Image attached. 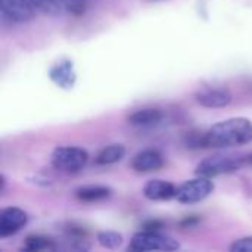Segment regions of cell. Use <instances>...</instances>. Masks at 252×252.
<instances>
[{
    "instance_id": "obj_19",
    "label": "cell",
    "mask_w": 252,
    "mask_h": 252,
    "mask_svg": "<svg viewBox=\"0 0 252 252\" xmlns=\"http://www.w3.org/2000/svg\"><path fill=\"white\" fill-rule=\"evenodd\" d=\"M232 252H252V236H245L241 239H236L230 245Z\"/></svg>"
},
{
    "instance_id": "obj_14",
    "label": "cell",
    "mask_w": 252,
    "mask_h": 252,
    "mask_svg": "<svg viewBox=\"0 0 252 252\" xmlns=\"http://www.w3.org/2000/svg\"><path fill=\"white\" fill-rule=\"evenodd\" d=\"M126 155V148L121 143H114V145H108L106 148H103L97 157H96V164L99 165H112L120 162Z\"/></svg>"
},
{
    "instance_id": "obj_16",
    "label": "cell",
    "mask_w": 252,
    "mask_h": 252,
    "mask_svg": "<svg viewBox=\"0 0 252 252\" xmlns=\"http://www.w3.org/2000/svg\"><path fill=\"white\" fill-rule=\"evenodd\" d=\"M123 235L118 232H112V230H103L97 233V242L100 247L106 248V250H117L121 247L123 244Z\"/></svg>"
},
{
    "instance_id": "obj_10",
    "label": "cell",
    "mask_w": 252,
    "mask_h": 252,
    "mask_svg": "<svg viewBox=\"0 0 252 252\" xmlns=\"http://www.w3.org/2000/svg\"><path fill=\"white\" fill-rule=\"evenodd\" d=\"M143 195L149 201H170V199L176 198L177 188L171 182L161 180V179H154V180H149L145 185Z\"/></svg>"
},
{
    "instance_id": "obj_17",
    "label": "cell",
    "mask_w": 252,
    "mask_h": 252,
    "mask_svg": "<svg viewBox=\"0 0 252 252\" xmlns=\"http://www.w3.org/2000/svg\"><path fill=\"white\" fill-rule=\"evenodd\" d=\"M28 1L37 12H41L44 15H50V16L58 15L62 9L59 0H28Z\"/></svg>"
},
{
    "instance_id": "obj_21",
    "label": "cell",
    "mask_w": 252,
    "mask_h": 252,
    "mask_svg": "<svg viewBox=\"0 0 252 252\" xmlns=\"http://www.w3.org/2000/svg\"><path fill=\"white\" fill-rule=\"evenodd\" d=\"M248 161H250V164L252 165V155H250V158H248Z\"/></svg>"
},
{
    "instance_id": "obj_3",
    "label": "cell",
    "mask_w": 252,
    "mask_h": 252,
    "mask_svg": "<svg viewBox=\"0 0 252 252\" xmlns=\"http://www.w3.org/2000/svg\"><path fill=\"white\" fill-rule=\"evenodd\" d=\"M182 245L174 238L159 230H140L133 235L128 250L131 251H177Z\"/></svg>"
},
{
    "instance_id": "obj_5",
    "label": "cell",
    "mask_w": 252,
    "mask_h": 252,
    "mask_svg": "<svg viewBox=\"0 0 252 252\" xmlns=\"http://www.w3.org/2000/svg\"><path fill=\"white\" fill-rule=\"evenodd\" d=\"M213 190H214V183L211 182V179L196 176L195 179L186 180L183 185L177 188L176 199L180 204L192 205L208 198L213 193Z\"/></svg>"
},
{
    "instance_id": "obj_20",
    "label": "cell",
    "mask_w": 252,
    "mask_h": 252,
    "mask_svg": "<svg viewBox=\"0 0 252 252\" xmlns=\"http://www.w3.org/2000/svg\"><path fill=\"white\" fill-rule=\"evenodd\" d=\"M162 226L164 223L159 220H148L142 224V230H161Z\"/></svg>"
},
{
    "instance_id": "obj_2",
    "label": "cell",
    "mask_w": 252,
    "mask_h": 252,
    "mask_svg": "<svg viewBox=\"0 0 252 252\" xmlns=\"http://www.w3.org/2000/svg\"><path fill=\"white\" fill-rule=\"evenodd\" d=\"M244 164H245V158H242V157L229 155V154H216V155H211V157L202 159L196 165L195 174L208 177V179H214L217 176L236 173L242 168Z\"/></svg>"
},
{
    "instance_id": "obj_18",
    "label": "cell",
    "mask_w": 252,
    "mask_h": 252,
    "mask_svg": "<svg viewBox=\"0 0 252 252\" xmlns=\"http://www.w3.org/2000/svg\"><path fill=\"white\" fill-rule=\"evenodd\" d=\"M62 9H65L66 12H69L71 15H75V16H80L84 13L86 10V4L87 1L86 0H59Z\"/></svg>"
},
{
    "instance_id": "obj_9",
    "label": "cell",
    "mask_w": 252,
    "mask_h": 252,
    "mask_svg": "<svg viewBox=\"0 0 252 252\" xmlns=\"http://www.w3.org/2000/svg\"><path fill=\"white\" fill-rule=\"evenodd\" d=\"M49 78L63 90H72L77 81V72L74 68V62L71 59L62 58L55 62L49 69Z\"/></svg>"
},
{
    "instance_id": "obj_6",
    "label": "cell",
    "mask_w": 252,
    "mask_h": 252,
    "mask_svg": "<svg viewBox=\"0 0 252 252\" xmlns=\"http://www.w3.org/2000/svg\"><path fill=\"white\" fill-rule=\"evenodd\" d=\"M195 99L201 106L217 109L226 108L232 103V93L224 86H205L195 93Z\"/></svg>"
},
{
    "instance_id": "obj_4",
    "label": "cell",
    "mask_w": 252,
    "mask_h": 252,
    "mask_svg": "<svg viewBox=\"0 0 252 252\" xmlns=\"http://www.w3.org/2000/svg\"><path fill=\"white\" fill-rule=\"evenodd\" d=\"M89 154L78 146H58L50 155L52 165L63 173H77L86 167Z\"/></svg>"
},
{
    "instance_id": "obj_13",
    "label": "cell",
    "mask_w": 252,
    "mask_h": 252,
    "mask_svg": "<svg viewBox=\"0 0 252 252\" xmlns=\"http://www.w3.org/2000/svg\"><path fill=\"white\" fill-rule=\"evenodd\" d=\"M112 190L106 186H84L75 190V198L81 202H99L108 199Z\"/></svg>"
},
{
    "instance_id": "obj_11",
    "label": "cell",
    "mask_w": 252,
    "mask_h": 252,
    "mask_svg": "<svg viewBox=\"0 0 252 252\" xmlns=\"http://www.w3.org/2000/svg\"><path fill=\"white\" fill-rule=\"evenodd\" d=\"M164 165V158L162 155L155 151V149H148L143 152H139L131 162L133 170H136L137 173H151V171H157Z\"/></svg>"
},
{
    "instance_id": "obj_12",
    "label": "cell",
    "mask_w": 252,
    "mask_h": 252,
    "mask_svg": "<svg viewBox=\"0 0 252 252\" xmlns=\"http://www.w3.org/2000/svg\"><path fill=\"white\" fill-rule=\"evenodd\" d=\"M162 112L155 108L139 109L128 117V123L134 127H152L161 123Z\"/></svg>"
},
{
    "instance_id": "obj_8",
    "label": "cell",
    "mask_w": 252,
    "mask_h": 252,
    "mask_svg": "<svg viewBox=\"0 0 252 252\" xmlns=\"http://www.w3.org/2000/svg\"><path fill=\"white\" fill-rule=\"evenodd\" d=\"M28 214L18 207H7L0 211V238H9L24 229Z\"/></svg>"
},
{
    "instance_id": "obj_15",
    "label": "cell",
    "mask_w": 252,
    "mask_h": 252,
    "mask_svg": "<svg viewBox=\"0 0 252 252\" xmlns=\"http://www.w3.org/2000/svg\"><path fill=\"white\" fill-rule=\"evenodd\" d=\"M58 247L55 245V241L44 238V236H38V235H31L24 241L22 250L30 252H38V251H53Z\"/></svg>"
},
{
    "instance_id": "obj_7",
    "label": "cell",
    "mask_w": 252,
    "mask_h": 252,
    "mask_svg": "<svg viewBox=\"0 0 252 252\" xmlns=\"http://www.w3.org/2000/svg\"><path fill=\"white\" fill-rule=\"evenodd\" d=\"M0 7L3 21H9L10 24L28 22L34 19L37 12L28 0H0Z\"/></svg>"
},
{
    "instance_id": "obj_1",
    "label": "cell",
    "mask_w": 252,
    "mask_h": 252,
    "mask_svg": "<svg viewBox=\"0 0 252 252\" xmlns=\"http://www.w3.org/2000/svg\"><path fill=\"white\" fill-rule=\"evenodd\" d=\"M205 148L229 149L252 142V123L248 118H229L214 124L204 133Z\"/></svg>"
}]
</instances>
